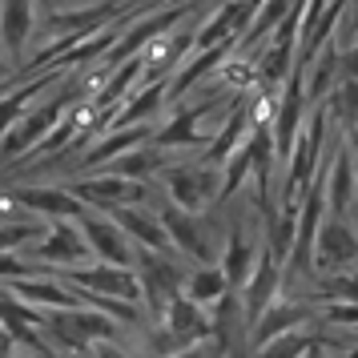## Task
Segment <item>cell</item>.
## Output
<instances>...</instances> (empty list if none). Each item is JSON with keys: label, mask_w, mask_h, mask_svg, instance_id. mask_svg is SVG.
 Instances as JSON below:
<instances>
[{"label": "cell", "mask_w": 358, "mask_h": 358, "mask_svg": "<svg viewBox=\"0 0 358 358\" xmlns=\"http://www.w3.org/2000/svg\"><path fill=\"white\" fill-rule=\"evenodd\" d=\"M165 85L169 81H149L137 85L129 97L121 101L109 117L105 129H129V125H145V121H157V113L165 109Z\"/></svg>", "instance_id": "18"}, {"label": "cell", "mask_w": 358, "mask_h": 358, "mask_svg": "<svg viewBox=\"0 0 358 358\" xmlns=\"http://www.w3.org/2000/svg\"><path fill=\"white\" fill-rule=\"evenodd\" d=\"M330 117V125L342 133H355L358 125V81H338L322 101H318Z\"/></svg>", "instance_id": "23"}, {"label": "cell", "mask_w": 358, "mask_h": 358, "mask_svg": "<svg viewBox=\"0 0 358 358\" xmlns=\"http://www.w3.org/2000/svg\"><path fill=\"white\" fill-rule=\"evenodd\" d=\"M278 298H282V262L262 245L258 262H254V270L250 278L242 282V290H238V302H242V318L245 326H254L266 314V310L274 306Z\"/></svg>", "instance_id": "11"}, {"label": "cell", "mask_w": 358, "mask_h": 358, "mask_svg": "<svg viewBox=\"0 0 358 358\" xmlns=\"http://www.w3.org/2000/svg\"><path fill=\"white\" fill-rule=\"evenodd\" d=\"M355 181H358V157H355Z\"/></svg>", "instance_id": "34"}, {"label": "cell", "mask_w": 358, "mask_h": 358, "mask_svg": "<svg viewBox=\"0 0 358 358\" xmlns=\"http://www.w3.org/2000/svg\"><path fill=\"white\" fill-rule=\"evenodd\" d=\"M181 294H185L194 306L213 310L229 294V282H226V274H222V266H217V262H206V266H189Z\"/></svg>", "instance_id": "21"}, {"label": "cell", "mask_w": 358, "mask_h": 358, "mask_svg": "<svg viewBox=\"0 0 358 358\" xmlns=\"http://www.w3.org/2000/svg\"><path fill=\"white\" fill-rule=\"evenodd\" d=\"M0 81H17V73H13V65H8L4 52H0Z\"/></svg>", "instance_id": "30"}, {"label": "cell", "mask_w": 358, "mask_h": 358, "mask_svg": "<svg viewBox=\"0 0 358 358\" xmlns=\"http://www.w3.org/2000/svg\"><path fill=\"white\" fill-rule=\"evenodd\" d=\"M157 326L165 330V338L173 342V346H189V342H201L210 338V310L194 306L185 294H178V298H169L162 310V318H157Z\"/></svg>", "instance_id": "16"}, {"label": "cell", "mask_w": 358, "mask_h": 358, "mask_svg": "<svg viewBox=\"0 0 358 358\" xmlns=\"http://www.w3.org/2000/svg\"><path fill=\"white\" fill-rule=\"evenodd\" d=\"M165 358H222V346L213 338H201V342H189V346H178L173 355Z\"/></svg>", "instance_id": "26"}, {"label": "cell", "mask_w": 358, "mask_h": 358, "mask_svg": "<svg viewBox=\"0 0 358 358\" xmlns=\"http://www.w3.org/2000/svg\"><path fill=\"white\" fill-rule=\"evenodd\" d=\"M69 286H77L85 294H101V298H117V302H133V306L145 310V294H141V278L137 270H125V266H105V262H93V266H81V270H69L61 274Z\"/></svg>", "instance_id": "8"}, {"label": "cell", "mask_w": 358, "mask_h": 358, "mask_svg": "<svg viewBox=\"0 0 358 358\" xmlns=\"http://www.w3.org/2000/svg\"><path fill=\"white\" fill-rule=\"evenodd\" d=\"M8 197L20 206V213L41 217V222H65V217H81L85 206L69 194V185H45V181H29V185H13Z\"/></svg>", "instance_id": "12"}, {"label": "cell", "mask_w": 358, "mask_h": 358, "mask_svg": "<svg viewBox=\"0 0 358 358\" xmlns=\"http://www.w3.org/2000/svg\"><path fill=\"white\" fill-rule=\"evenodd\" d=\"M318 338H322V334H318L314 326H302V330H286V334L270 338L266 346H258L254 355H258V358H302Z\"/></svg>", "instance_id": "24"}, {"label": "cell", "mask_w": 358, "mask_h": 358, "mask_svg": "<svg viewBox=\"0 0 358 358\" xmlns=\"http://www.w3.org/2000/svg\"><path fill=\"white\" fill-rule=\"evenodd\" d=\"M358 270V229L350 217L326 213L314 238V278H334Z\"/></svg>", "instance_id": "7"}, {"label": "cell", "mask_w": 358, "mask_h": 358, "mask_svg": "<svg viewBox=\"0 0 358 358\" xmlns=\"http://www.w3.org/2000/svg\"><path fill=\"white\" fill-rule=\"evenodd\" d=\"M77 101H85V89L65 77L57 93H49L41 105H29V109L4 129V137H0V165H20L24 157H33L36 145L57 129V121H61Z\"/></svg>", "instance_id": "1"}, {"label": "cell", "mask_w": 358, "mask_h": 358, "mask_svg": "<svg viewBox=\"0 0 358 358\" xmlns=\"http://www.w3.org/2000/svg\"><path fill=\"white\" fill-rule=\"evenodd\" d=\"M137 278H141V294H145V314L149 322L162 318L169 298H178L189 274V262L173 254V250H137Z\"/></svg>", "instance_id": "4"}, {"label": "cell", "mask_w": 358, "mask_h": 358, "mask_svg": "<svg viewBox=\"0 0 358 358\" xmlns=\"http://www.w3.org/2000/svg\"><path fill=\"white\" fill-rule=\"evenodd\" d=\"M326 358H358V342H346V346H330L326 342Z\"/></svg>", "instance_id": "28"}, {"label": "cell", "mask_w": 358, "mask_h": 358, "mask_svg": "<svg viewBox=\"0 0 358 358\" xmlns=\"http://www.w3.org/2000/svg\"><path fill=\"white\" fill-rule=\"evenodd\" d=\"M157 217H162V226H165L169 250L181 254L185 262L206 266V262L222 258L226 238H217V229L210 226V217H206V213H189V210H178V206L162 201V206H157Z\"/></svg>", "instance_id": "3"}, {"label": "cell", "mask_w": 358, "mask_h": 358, "mask_svg": "<svg viewBox=\"0 0 358 358\" xmlns=\"http://www.w3.org/2000/svg\"><path fill=\"white\" fill-rule=\"evenodd\" d=\"M0 137H4V129H0Z\"/></svg>", "instance_id": "36"}, {"label": "cell", "mask_w": 358, "mask_h": 358, "mask_svg": "<svg viewBox=\"0 0 358 358\" xmlns=\"http://www.w3.org/2000/svg\"><path fill=\"white\" fill-rule=\"evenodd\" d=\"M4 290H13L20 302L36 306L41 314H57V310L85 306V302H81V290H77V286H69L61 274H33V278H20V282L4 286Z\"/></svg>", "instance_id": "14"}, {"label": "cell", "mask_w": 358, "mask_h": 358, "mask_svg": "<svg viewBox=\"0 0 358 358\" xmlns=\"http://www.w3.org/2000/svg\"><path fill=\"white\" fill-rule=\"evenodd\" d=\"M157 185L165 189V201L189 213H210L222 206V165H210L206 157L197 162H169L162 169Z\"/></svg>", "instance_id": "2"}, {"label": "cell", "mask_w": 358, "mask_h": 358, "mask_svg": "<svg viewBox=\"0 0 358 358\" xmlns=\"http://www.w3.org/2000/svg\"><path fill=\"white\" fill-rule=\"evenodd\" d=\"M13 89H17V81H0V97H8Z\"/></svg>", "instance_id": "31"}, {"label": "cell", "mask_w": 358, "mask_h": 358, "mask_svg": "<svg viewBox=\"0 0 358 358\" xmlns=\"http://www.w3.org/2000/svg\"><path fill=\"white\" fill-rule=\"evenodd\" d=\"M355 342H358V330H355Z\"/></svg>", "instance_id": "35"}, {"label": "cell", "mask_w": 358, "mask_h": 358, "mask_svg": "<svg viewBox=\"0 0 358 358\" xmlns=\"http://www.w3.org/2000/svg\"><path fill=\"white\" fill-rule=\"evenodd\" d=\"M33 274H49L41 262H33L24 250H4L0 254V286H13L20 278H33Z\"/></svg>", "instance_id": "25"}, {"label": "cell", "mask_w": 358, "mask_h": 358, "mask_svg": "<svg viewBox=\"0 0 358 358\" xmlns=\"http://www.w3.org/2000/svg\"><path fill=\"white\" fill-rule=\"evenodd\" d=\"M262 245H266L262 222H250V217L229 222L226 245H222V258H217V266H222V274H226V282H229V290H242V282L250 278V270H254Z\"/></svg>", "instance_id": "10"}, {"label": "cell", "mask_w": 358, "mask_h": 358, "mask_svg": "<svg viewBox=\"0 0 358 358\" xmlns=\"http://www.w3.org/2000/svg\"><path fill=\"white\" fill-rule=\"evenodd\" d=\"M24 254H29L33 262H41L49 274H69V270L93 266V250H89V242H85L77 217L49 222V229L41 234V242H33Z\"/></svg>", "instance_id": "5"}, {"label": "cell", "mask_w": 358, "mask_h": 358, "mask_svg": "<svg viewBox=\"0 0 358 358\" xmlns=\"http://www.w3.org/2000/svg\"><path fill=\"white\" fill-rule=\"evenodd\" d=\"M165 165H169L165 149L145 141V145H137V149H129V153L113 157V162H105L97 173H117V178H129V181H153V178H162Z\"/></svg>", "instance_id": "20"}, {"label": "cell", "mask_w": 358, "mask_h": 358, "mask_svg": "<svg viewBox=\"0 0 358 358\" xmlns=\"http://www.w3.org/2000/svg\"><path fill=\"white\" fill-rule=\"evenodd\" d=\"M36 4L33 0H0V52L8 57V65L20 69L29 41L36 33Z\"/></svg>", "instance_id": "13"}, {"label": "cell", "mask_w": 358, "mask_h": 358, "mask_svg": "<svg viewBox=\"0 0 358 358\" xmlns=\"http://www.w3.org/2000/svg\"><path fill=\"white\" fill-rule=\"evenodd\" d=\"M355 197H358L355 153H350V145H342L338 153L326 162V213H330V217H350Z\"/></svg>", "instance_id": "17"}, {"label": "cell", "mask_w": 358, "mask_h": 358, "mask_svg": "<svg viewBox=\"0 0 358 358\" xmlns=\"http://www.w3.org/2000/svg\"><path fill=\"white\" fill-rule=\"evenodd\" d=\"M109 217L129 234V242L137 250H169V238H165L157 210H149V206H117V210H109Z\"/></svg>", "instance_id": "19"}, {"label": "cell", "mask_w": 358, "mask_h": 358, "mask_svg": "<svg viewBox=\"0 0 358 358\" xmlns=\"http://www.w3.org/2000/svg\"><path fill=\"white\" fill-rule=\"evenodd\" d=\"M302 326H318V306L314 302H298V298H278L274 306L250 326V350L266 346L270 338L286 334V330H302Z\"/></svg>", "instance_id": "15"}, {"label": "cell", "mask_w": 358, "mask_h": 358, "mask_svg": "<svg viewBox=\"0 0 358 358\" xmlns=\"http://www.w3.org/2000/svg\"><path fill=\"white\" fill-rule=\"evenodd\" d=\"M13 355H17V338L0 326V358H13Z\"/></svg>", "instance_id": "29"}, {"label": "cell", "mask_w": 358, "mask_h": 358, "mask_svg": "<svg viewBox=\"0 0 358 358\" xmlns=\"http://www.w3.org/2000/svg\"><path fill=\"white\" fill-rule=\"evenodd\" d=\"M77 226H81L85 242H89V250H93V262H105V266H125V270L137 266V245L129 242V234L117 226L109 213L85 210L81 217H77Z\"/></svg>", "instance_id": "9"}, {"label": "cell", "mask_w": 358, "mask_h": 358, "mask_svg": "<svg viewBox=\"0 0 358 358\" xmlns=\"http://www.w3.org/2000/svg\"><path fill=\"white\" fill-rule=\"evenodd\" d=\"M69 194L77 197L85 210L109 213L117 206H149L153 181H129V178H117V173H89V178L69 181Z\"/></svg>", "instance_id": "6"}, {"label": "cell", "mask_w": 358, "mask_h": 358, "mask_svg": "<svg viewBox=\"0 0 358 358\" xmlns=\"http://www.w3.org/2000/svg\"><path fill=\"white\" fill-rule=\"evenodd\" d=\"M350 149H358V125H355V133H350Z\"/></svg>", "instance_id": "32"}, {"label": "cell", "mask_w": 358, "mask_h": 358, "mask_svg": "<svg viewBox=\"0 0 358 358\" xmlns=\"http://www.w3.org/2000/svg\"><path fill=\"white\" fill-rule=\"evenodd\" d=\"M13 358H36V355H13Z\"/></svg>", "instance_id": "33"}, {"label": "cell", "mask_w": 358, "mask_h": 358, "mask_svg": "<svg viewBox=\"0 0 358 358\" xmlns=\"http://www.w3.org/2000/svg\"><path fill=\"white\" fill-rule=\"evenodd\" d=\"M36 13L41 17H49V13H69V8H81V4H89V0H33Z\"/></svg>", "instance_id": "27"}, {"label": "cell", "mask_w": 358, "mask_h": 358, "mask_svg": "<svg viewBox=\"0 0 358 358\" xmlns=\"http://www.w3.org/2000/svg\"><path fill=\"white\" fill-rule=\"evenodd\" d=\"M254 69H258V89L278 93L282 85L290 81V73H294V45H278V41H270V45L254 57Z\"/></svg>", "instance_id": "22"}]
</instances>
